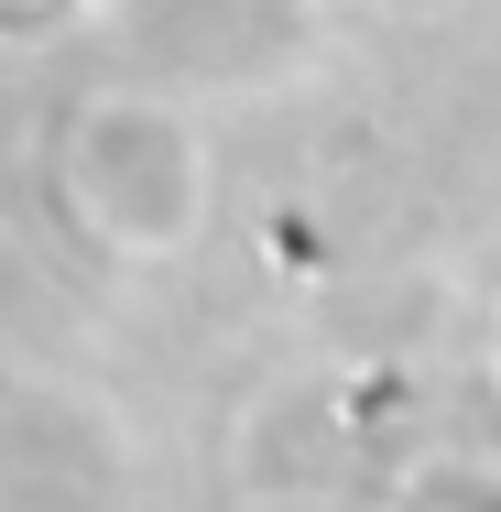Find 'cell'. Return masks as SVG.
I'll return each instance as SVG.
<instances>
[{
  "label": "cell",
  "mask_w": 501,
  "mask_h": 512,
  "mask_svg": "<svg viewBox=\"0 0 501 512\" xmlns=\"http://www.w3.org/2000/svg\"><path fill=\"white\" fill-rule=\"evenodd\" d=\"M66 197L99 251L164 262L207 229V142L186 109L164 99H99L66 131Z\"/></svg>",
  "instance_id": "6da1fadb"
}]
</instances>
